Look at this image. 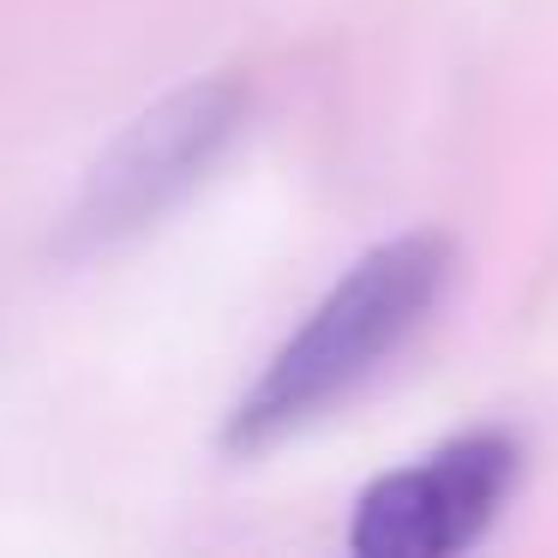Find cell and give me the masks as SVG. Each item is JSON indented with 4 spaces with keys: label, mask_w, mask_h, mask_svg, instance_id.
<instances>
[{
    "label": "cell",
    "mask_w": 558,
    "mask_h": 558,
    "mask_svg": "<svg viewBox=\"0 0 558 558\" xmlns=\"http://www.w3.org/2000/svg\"><path fill=\"white\" fill-rule=\"evenodd\" d=\"M246 121L241 78H198L145 109L85 174L73 210L61 217L54 253L97 258L126 246L133 234L157 229L186 193L210 174V162L229 150V138Z\"/></svg>",
    "instance_id": "cell-2"
},
{
    "label": "cell",
    "mask_w": 558,
    "mask_h": 558,
    "mask_svg": "<svg viewBox=\"0 0 558 558\" xmlns=\"http://www.w3.org/2000/svg\"><path fill=\"white\" fill-rule=\"evenodd\" d=\"M450 277H457V246H450V234L433 229L397 234L366 258H354L337 289L306 313V325L270 354L253 390L234 402L229 426H222V450L258 457L301 426L325 421L433 318Z\"/></svg>",
    "instance_id": "cell-1"
},
{
    "label": "cell",
    "mask_w": 558,
    "mask_h": 558,
    "mask_svg": "<svg viewBox=\"0 0 558 558\" xmlns=\"http://www.w3.org/2000/svg\"><path fill=\"white\" fill-rule=\"evenodd\" d=\"M522 474V438L481 426L361 493L349 522L354 558H445L486 534Z\"/></svg>",
    "instance_id": "cell-3"
}]
</instances>
